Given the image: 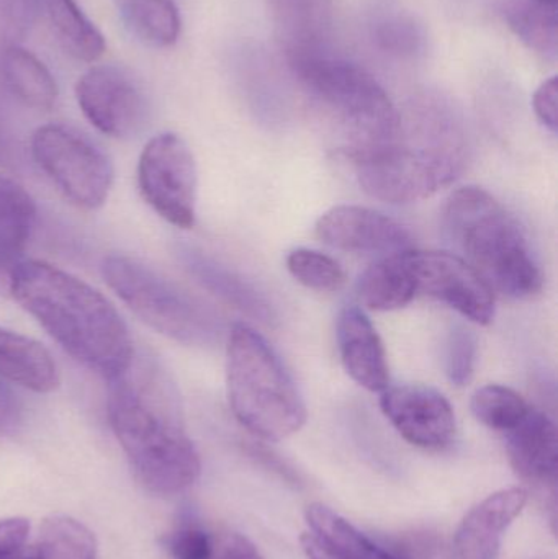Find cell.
Returning <instances> with one entry per match:
<instances>
[{
    "label": "cell",
    "instance_id": "52a82bcc",
    "mask_svg": "<svg viewBox=\"0 0 558 559\" xmlns=\"http://www.w3.org/2000/svg\"><path fill=\"white\" fill-rule=\"evenodd\" d=\"M102 275L133 314L159 334L193 347L218 341L222 324L215 312L140 259L108 255Z\"/></svg>",
    "mask_w": 558,
    "mask_h": 559
},
{
    "label": "cell",
    "instance_id": "44dd1931",
    "mask_svg": "<svg viewBox=\"0 0 558 559\" xmlns=\"http://www.w3.org/2000/svg\"><path fill=\"white\" fill-rule=\"evenodd\" d=\"M0 79L26 107L51 110L58 100V84L45 62L19 43L0 48Z\"/></svg>",
    "mask_w": 558,
    "mask_h": 559
},
{
    "label": "cell",
    "instance_id": "836d02e7",
    "mask_svg": "<svg viewBox=\"0 0 558 559\" xmlns=\"http://www.w3.org/2000/svg\"><path fill=\"white\" fill-rule=\"evenodd\" d=\"M534 111L544 127L549 128L553 133H557L558 127V81L557 78H550L544 82L533 98Z\"/></svg>",
    "mask_w": 558,
    "mask_h": 559
},
{
    "label": "cell",
    "instance_id": "3957f363",
    "mask_svg": "<svg viewBox=\"0 0 558 559\" xmlns=\"http://www.w3.org/2000/svg\"><path fill=\"white\" fill-rule=\"evenodd\" d=\"M448 238L494 292L524 299L543 289L530 238L507 206L480 187H464L444 206Z\"/></svg>",
    "mask_w": 558,
    "mask_h": 559
},
{
    "label": "cell",
    "instance_id": "d4e9b609",
    "mask_svg": "<svg viewBox=\"0 0 558 559\" xmlns=\"http://www.w3.org/2000/svg\"><path fill=\"white\" fill-rule=\"evenodd\" d=\"M501 13L521 41L549 61L558 55L557 5L541 0H503Z\"/></svg>",
    "mask_w": 558,
    "mask_h": 559
},
{
    "label": "cell",
    "instance_id": "2e32d148",
    "mask_svg": "<svg viewBox=\"0 0 558 559\" xmlns=\"http://www.w3.org/2000/svg\"><path fill=\"white\" fill-rule=\"evenodd\" d=\"M507 449L521 478L534 485H556L558 433L556 423L546 413L531 407L527 416L507 432Z\"/></svg>",
    "mask_w": 558,
    "mask_h": 559
},
{
    "label": "cell",
    "instance_id": "7c38bea8",
    "mask_svg": "<svg viewBox=\"0 0 558 559\" xmlns=\"http://www.w3.org/2000/svg\"><path fill=\"white\" fill-rule=\"evenodd\" d=\"M380 407L396 432L425 450L451 445L458 430L455 414L448 397L426 384H402L382 391Z\"/></svg>",
    "mask_w": 558,
    "mask_h": 559
},
{
    "label": "cell",
    "instance_id": "5b68a950",
    "mask_svg": "<svg viewBox=\"0 0 558 559\" xmlns=\"http://www.w3.org/2000/svg\"><path fill=\"white\" fill-rule=\"evenodd\" d=\"M229 407L252 436L281 442L307 423V406L277 352L256 329L233 325L226 345Z\"/></svg>",
    "mask_w": 558,
    "mask_h": 559
},
{
    "label": "cell",
    "instance_id": "484cf974",
    "mask_svg": "<svg viewBox=\"0 0 558 559\" xmlns=\"http://www.w3.org/2000/svg\"><path fill=\"white\" fill-rule=\"evenodd\" d=\"M120 13L144 45L170 48L179 39L182 20L174 0H120Z\"/></svg>",
    "mask_w": 558,
    "mask_h": 559
},
{
    "label": "cell",
    "instance_id": "5bb4252c",
    "mask_svg": "<svg viewBox=\"0 0 558 559\" xmlns=\"http://www.w3.org/2000/svg\"><path fill=\"white\" fill-rule=\"evenodd\" d=\"M530 492L524 488H508L488 496L475 506L454 535L458 559H497L504 532L526 508Z\"/></svg>",
    "mask_w": 558,
    "mask_h": 559
},
{
    "label": "cell",
    "instance_id": "7402d4cb",
    "mask_svg": "<svg viewBox=\"0 0 558 559\" xmlns=\"http://www.w3.org/2000/svg\"><path fill=\"white\" fill-rule=\"evenodd\" d=\"M408 251L385 255L364 272L359 282V298L366 308L395 311L405 308L418 296L406 255Z\"/></svg>",
    "mask_w": 558,
    "mask_h": 559
},
{
    "label": "cell",
    "instance_id": "7a4b0ae2",
    "mask_svg": "<svg viewBox=\"0 0 558 559\" xmlns=\"http://www.w3.org/2000/svg\"><path fill=\"white\" fill-rule=\"evenodd\" d=\"M9 295L66 354L105 380H114L133 361V338L123 318L84 280L48 262L23 261Z\"/></svg>",
    "mask_w": 558,
    "mask_h": 559
},
{
    "label": "cell",
    "instance_id": "4316f807",
    "mask_svg": "<svg viewBox=\"0 0 558 559\" xmlns=\"http://www.w3.org/2000/svg\"><path fill=\"white\" fill-rule=\"evenodd\" d=\"M35 547L39 559H98L94 534L68 515L46 519Z\"/></svg>",
    "mask_w": 558,
    "mask_h": 559
},
{
    "label": "cell",
    "instance_id": "ffe728a7",
    "mask_svg": "<svg viewBox=\"0 0 558 559\" xmlns=\"http://www.w3.org/2000/svg\"><path fill=\"white\" fill-rule=\"evenodd\" d=\"M0 380L35 393H51L59 386V371L38 341L0 328Z\"/></svg>",
    "mask_w": 558,
    "mask_h": 559
},
{
    "label": "cell",
    "instance_id": "9c48e42d",
    "mask_svg": "<svg viewBox=\"0 0 558 559\" xmlns=\"http://www.w3.org/2000/svg\"><path fill=\"white\" fill-rule=\"evenodd\" d=\"M197 183L195 157L179 134L161 133L147 141L138 163V189L164 222L193 228Z\"/></svg>",
    "mask_w": 558,
    "mask_h": 559
},
{
    "label": "cell",
    "instance_id": "1f68e13d",
    "mask_svg": "<svg viewBox=\"0 0 558 559\" xmlns=\"http://www.w3.org/2000/svg\"><path fill=\"white\" fill-rule=\"evenodd\" d=\"M41 0H0V48L25 38L35 23Z\"/></svg>",
    "mask_w": 558,
    "mask_h": 559
},
{
    "label": "cell",
    "instance_id": "8992f818",
    "mask_svg": "<svg viewBox=\"0 0 558 559\" xmlns=\"http://www.w3.org/2000/svg\"><path fill=\"white\" fill-rule=\"evenodd\" d=\"M305 92L353 136V147L392 143L402 117L382 85L359 66L327 55L288 59Z\"/></svg>",
    "mask_w": 558,
    "mask_h": 559
},
{
    "label": "cell",
    "instance_id": "30bf717a",
    "mask_svg": "<svg viewBox=\"0 0 558 559\" xmlns=\"http://www.w3.org/2000/svg\"><path fill=\"white\" fill-rule=\"evenodd\" d=\"M406 255L416 295L438 299L477 324L494 321L495 292L461 255L416 249H409Z\"/></svg>",
    "mask_w": 558,
    "mask_h": 559
},
{
    "label": "cell",
    "instance_id": "4dcf8cb0",
    "mask_svg": "<svg viewBox=\"0 0 558 559\" xmlns=\"http://www.w3.org/2000/svg\"><path fill=\"white\" fill-rule=\"evenodd\" d=\"M477 361V338L464 325H455L449 332L446 344V374L455 386H465L474 377Z\"/></svg>",
    "mask_w": 558,
    "mask_h": 559
},
{
    "label": "cell",
    "instance_id": "8d00e7d4",
    "mask_svg": "<svg viewBox=\"0 0 558 559\" xmlns=\"http://www.w3.org/2000/svg\"><path fill=\"white\" fill-rule=\"evenodd\" d=\"M20 166V147L9 128L0 120V167L16 169Z\"/></svg>",
    "mask_w": 558,
    "mask_h": 559
},
{
    "label": "cell",
    "instance_id": "6da1fadb",
    "mask_svg": "<svg viewBox=\"0 0 558 559\" xmlns=\"http://www.w3.org/2000/svg\"><path fill=\"white\" fill-rule=\"evenodd\" d=\"M107 414L138 481L154 495L186 491L200 475V459L183 424L179 391L156 358L134 355L110 380Z\"/></svg>",
    "mask_w": 558,
    "mask_h": 559
},
{
    "label": "cell",
    "instance_id": "4fadbf2b",
    "mask_svg": "<svg viewBox=\"0 0 558 559\" xmlns=\"http://www.w3.org/2000/svg\"><path fill=\"white\" fill-rule=\"evenodd\" d=\"M324 245L354 254H396L413 249L412 233L390 216L366 206L340 205L317 223Z\"/></svg>",
    "mask_w": 558,
    "mask_h": 559
},
{
    "label": "cell",
    "instance_id": "277c9868",
    "mask_svg": "<svg viewBox=\"0 0 558 559\" xmlns=\"http://www.w3.org/2000/svg\"><path fill=\"white\" fill-rule=\"evenodd\" d=\"M346 156L364 192L382 202L412 203L455 179L464 166L465 144L455 124L431 110L423 111L413 141L399 136L380 146L346 150Z\"/></svg>",
    "mask_w": 558,
    "mask_h": 559
},
{
    "label": "cell",
    "instance_id": "8fae6325",
    "mask_svg": "<svg viewBox=\"0 0 558 559\" xmlns=\"http://www.w3.org/2000/svg\"><path fill=\"white\" fill-rule=\"evenodd\" d=\"M75 98L88 123L117 140L133 136L146 120L140 85L117 66L88 69L75 84Z\"/></svg>",
    "mask_w": 558,
    "mask_h": 559
},
{
    "label": "cell",
    "instance_id": "83f0119b",
    "mask_svg": "<svg viewBox=\"0 0 558 559\" xmlns=\"http://www.w3.org/2000/svg\"><path fill=\"white\" fill-rule=\"evenodd\" d=\"M471 407L478 423L503 433L514 429L531 411L520 393L503 384H487L475 391Z\"/></svg>",
    "mask_w": 558,
    "mask_h": 559
},
{
    "label": "cell",
    "instance_id": "ab89813d",
    "mask_svg": "<svg viewBox=\"0 0 558 559\" xmlns=\"http://www.w3.org/2000/svg\"><path fill=\"white\" fill-rule=\"evenodd\" d=\"M7 400L5 394L0 393V424H2V420L7 419Z\"/></svg>",
    "mask_w": 558,
    "mask_h": 559
},
{
    "label": "cell",
    "instance_id": "e0dca14e",
    "mask_svg": "<svg viewBox=\"0 0 558 559\" xmlns=\"http://www.w3.org/2000/svg\"><path fill=\"white\" fill-rule=\"evenodd\" d=\"M186 271L203 286L206 292L218 296L233 308L261 322L275 319L274 308L259 289L246 282L241 275L229 271L222 262L206 255L199 249L182 246L177 251Z\"/></svg>",
    "mask_w": 558,
    "mask_h": 559
},
{
    "label": "cell",
    "instance_id": "cb8c5ba5",
    "mask_svg": "<svg viewBox=\"0 0 558 559\" xmlns=\"http://www.w3.org/2000/svg\"><path fill=\"white\" fill-rule=\"evenodd\" d=\"M56 39L72 58L95 62L105 52L104 35L75 0H43Z\"/></svg>",
    "mask_w": 558,
    "mask_h": 559
},
{
    "label": "cell",
    "instance_id": "74e56055",
    "mask_svg": "<svg viewBox=\"0 0 558 559\" xmlns=\"http://www.w3.org/2000/svg\"><path fill=\"white\" fill-rule=\"evenodd\" d=\"M301 548H304L305 555L308 559H337L311 534H304L300 538Z\"/></svg>",
    "mask_w": 558,
    "mask_h": 559
},
{
    "label": "cell",
    "instance_id": "e575fe53",
    "mask_svg": "<svg viewBox=\"0 0 558 559\" xmlns=\"http://www.w3.org/2000/svg\"><path fill=\"white\" fill-rule=\"evenodd\" d=\"M29 525L25 519L12 518L0 521V559H9L25 547Z\"/></svg>",
    "mask_w": 558,
    "mask_h": 559
},
{
    "label": "cell",
    "instance_id": "f1b7e54d",
    "mask_svg": "<svg viewBox=\"0 0 558 559\" xmlns=\"http://www.w3.org/2000/svg\"><path fill=\"white\" fill-rule=\"evenodd\" d=\"M287 269L300 285L314 292L333 293L343 288L346 274L330 255L313 249H295L288 254Z\"/></svg>",
    "mask_w": 558,
    "mask_h": 559
},
{
    "label": "cell",
    "instance_id": "9a60e30c",
    "mask_svg": "<svg viewBox=\"0 0 558 559\" xmlns=\"http://www.w3.org/2000/svg\"><path fill=\"white\" fill-rule=\"evenodd\" d=\"M336 341L344 370L357 384L372 393H382L390 386L385 347L363 309L351 305L340 312Z\"/></svg>",
    "mask_w": 558,
    "mask_h": 559
},
{
    "label": "cell",
    "instance_id": "d6986e66",
    "mask_svg": "<svg viewBox=\"0 0 558 559\" xmlns=\"http://www.w3.org/2000/svg\"><path fill=\"white\" fill-rule=\"evenodd\" d=\"M288 59L323 55L331 28V0H269Z\"/></svg>",
    "mask_w": 558,
    "mask_h": 559
},
{
    "label": "cell",
    "instance_id": "d6a6232c",
    "mask_svg": "<svg viewBox=\"0 0 558 559\" xmlns=\"http://www.w3.org/2000/svg\"><path fill=\"white\" fill-rule=\"evenodd\" d=\"M210 559H262L258 547L245 535L216 528L215 548Z\"/></svg>",
    "mask_w": 558,
    "mask_h": 559
},
{
    "label": "cell",
    "instance_id": "d590c367",
    "mask_svg": "<svg viewBox=\"0 0 558 559\" xmlns=\"http://www.w3.org/2000/svg\"><path fill=\"white\" fill-rule=\"evenodd\" d=\"M380 38L385 41L387 48L395 51H413L418 46L419 35L412 23L399 22L383 26Z\"/></svg>",
    "mask_w": 558,
    "mask_h": 559
},
{
    "label": "cell",
    "instance_id": "603a6c76",
    "mask_svg": "<svg viewBox=\"0 0 558 559\" xmlns=\"http://www.w3.org/2000/svg\"><path fill=\"white\" fill-rule=\"evenodd\" d=\"M305 519L310 534L337 559H402L380 547L328 506L318 502L308 506Z\"/></svg>",
    "mask_w": 558,
    "mask_h": 559
},
{
    "label": "cell",
    "instance_id": "ba28073f",
    "mask_svg": "<svg viewBox=\"0 0 558 559\" xmlns=\"http://www.w3.org/2000/svg\"><path fill=\"white\" fill-rule=\"evenodd\" d=\"M32 157L66 200L82 210L107 202L114 167L91 138L69 124H43L33 133Z\"/></svg>",
    "mask_w": 558,
    "mask_h": 559
},
{
    "label": "cell",
    "instance_id": "f35d334b",
    "mask_svg": "<svg viewBox=\"0 0 558 559\" xmlns=\"http://www.w3.org/2000/svg\"><path fill=\"white\" fill-rule=\"evenodd\" d=\"M9 559H39L38 550H36V547H23Z\"/></svg>",
    "mask_w": 558,
    "mask_h": 559
},
{
    "label": "cell",
    "instance_id": "60d3db41",
    "mask_svg": "<svg viewBox=\"0 0 558 559\" xmlns=\"http://www.w3.org/2000/svg\"><path fill=\"white\" fill-rule=\"evenodd\" d=\"M541 2L554 3V5H557L558 0H541Z\"/></svg>",
    "mask_w": 558,
    "mask_h": 559
},
{
    "label": "cell",
    "instance_id": "ac0fdd59",
    "mask_svg": "<svg viewBox=\"0 0 558 559\" xmlns=\"http://www.w3.org/2000/svg\"><path fill=\"white\" fill-rule=\"evenodd\" d=\"M36 222V205L12 177L0 174V295H9L10 282L25 259Z\"/></svg>",
    "mask_w": 558,
    "mask_h": 559
},
{
    "label": "cell",
    "instance_id": "f546056e",
    "mask_svg": "<svg viewBox=\"0 0 558 559\" xmlns=\"http://www.w3.org/2000/svg\"><path fill=\"white\" fill-rule=\"evenodd\" d=\"M216 528L197 519L186 518L177 522L164 535V550L170 559H210L215 548Z\"/></svg>",
    "mask_w": 558,
    "mask_h": 559
}]
</instances>
